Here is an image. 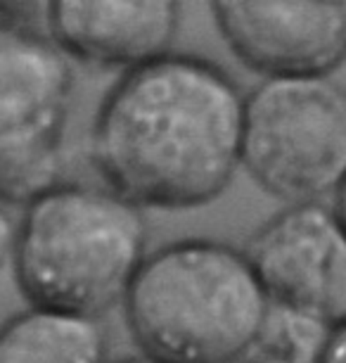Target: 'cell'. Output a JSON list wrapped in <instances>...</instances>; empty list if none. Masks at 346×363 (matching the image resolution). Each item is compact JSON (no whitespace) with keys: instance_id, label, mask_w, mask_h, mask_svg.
Returning a JSON list of instances; mask_svg holds the SVG:
<instances>
[{"instance_id":"cell-14","label":"cell","mask_w":346,"mask_h":363,"mask_svg":"<svg viewBox=\"0 0 346 363\" xmlns=\"http://www.w3.org/2000/svg\"><path fill=\"white\" fill-rule=\"evenodd\" d=\"M240 363H294V361H287V359H277V356H270V354H263V352H252L244 361Z\"/></svg>"},{"instance_id":"cell-5","label":"cell","mask_w":346,"mask_h":363,"mask_svg":"<svg viewBox=\"0 0 346 363\" xmlns=\"http://www.w3.org/2000/svg\"><path fill=\"white\" fill-rule=\"evenodd\" d=\"M74 62L45 29L0 24V207H26L62 181Z\"/></svg>"},{"instance_id":"cell-2","label":"cell","mask_w":346,"mask_h":363,"mask_svg":"<svg viewBox=\"0 0 346 363\" xmlns=\"http://www.w3.org/2000/svg\"><path fill=\"white\" fill-rule=\"evenodd\" d=\"M121 309L147 359L240 363L256 349L270 299L242 247L183 238L147 255Z\"/></svg>"},{"instance_id":"cell-13","label":"cell","mask_w":346,"mask_h":363,"mask_svg":"<svg viewBox=\"0 0 346 363\" xmlns=\"http://www.w3.org/2000/svg\"><path fill=\"white\" fill-rule=\"evenodd\" d=\"M330 207H332V211H335L337 221L342 223V228L346 230V178H344V183H342V186L337 188V193L332 195Z\"/></svg>"},{"instance_id":"cell-4","label":"cell","mask_w":346,"mask_h":363,"mask_svg":"<svg viewBox=\"0 0 346 363\" xmlns=\"http://www.w3.org/2000/svg\"><path fill=\"white\" fill-rule=\"evenodd\" d=\"M242 169L284 204L325 202L346 178V88L263 79L244 100Z\"/></svg>"},{"instance_id":"cell-12","label":"cell","mask_w":346,"mask_h":363,"mask_svg":"<svg viewBox=\"0 0 346 363\" xmlns=\"http://www.w3.org/2000/svg\"><path fill=\"white\" fill-rule=\"evenodd\" d=\"M15 228L17 218H12L10 209L0 207V269L10 264L12 257V242H15Z\"/></svg>"},{"instance_id":"cell-3","label":"cell","mask_w":346,"mask_h":363,"mask_svg":"<svg viewBox=\"0 0 346 363\" xmlns=\"http://www.w3.org/2000/svg\"><path fill=\"white\" fill-rule=\"evenodd\" d=\"M147 255L140 207L103 183L59 181L22 207L10 264L26 306L103 320Z\"/></svg>"},{"instance_id":"cell-1","label":"cell","mask_w":346,"mask_h":363,"mask_svg":"<svg viewBox=\"0 0 346 363\" xmlns=\"http://www.w3.org/2000/svg\"><path fill=\"white\" fill-rule=\"evenodd\" d=\"M244 100L226 69L190 52L119 74L88 133L95 174L142 211L207 207L242 169Z\"/></svg>"},{"instance_id":"cell-6","label":"cell","mask_w":346,"mask_h":363,"mask_svg":"<svg viewBox=\"0 0 346 363\" xmlns=\"http://www.w3.org/2000/svg\"><path fill=\"white\" fill-rule=\"evenodd\" d=\"M242 250L273 306L330 328L346 320V230L330 204H287Z\"/></svg>"},{"instance_id":"cell-8","label":"cell","mask_w":346,"mask_h":363,"mask_svg":"<svg viewBox=\"0 0 346 363\" xmlns=\"http://www.w3.org/2000/svg\"><path fill=\"white\" fill-rule=\"evenodd\" d=\"M180 19L175 0H52L45 33L71 62L124 74L171 52Z\"/></svg>"},{"instance_id":"cell-7","label":"cell","mask_w":346,"mask_h":363,"mask_svg":"<svg viewBox=\"0 0 346 363\" xmlns=\"http://www.w3.org/2000/svg\"><path fill=\"white\" fill-rule=\"evenodd\" d=\"M223 43L261 79L330 77L346 62V0H216Z\"/></svg>"},{"instance_id":"cell-15","label":"cell","mask_w":346,"mask_h":363,"mask_svg":"<svg viewBox=\"0 0 346 363\" xmlns=\"http://www.w3.org/2000/svg\"><path fill=\"white\" fill-rule=\"evenodd\" d=\"M112 363H159V361H152L142 354H135V356H126V359H119V361H112Z\"/></svg>"},{"instance_id":"cell-11","label":"cell","mask_w":346,"mask_h":363,"mask_svg":"<svg viewBox=\"0 0 346 363\" xmlns=\"http://www.w3.org/2000/svg\"><path fill=\"white\" fill-rule=\"evenodd\" d=\"M316 363H346V320L332 325Z\"/></svg>"},{"instance_id":"cell-9","label":"cell","mask_w":346,"mask_h":363,"mask_svg":"<svg viewBox=\"0 0 346 363\" xmlns=\"http://www.w3.org/2000/svg\"><path fill=\"white\" fill-rule=\"evenodd\" d=\"M0 363H112L100 318L26 309L0 323Z\"/></svg>"},{"instance_id":"cell-10","label":"cell","mask_w":346,"mask_h":363,"mask_svg":"<svg viewBox=\"0 0 346 363\" xmlns=\"http://www.w3.org/2000/svg\"><path fill=\"white\" fill-rule=\"evenodd\" d=\"M330 325L304 313L270 304L266 325L254 352H263L294 363H316L321 356Z\"/></svg>"}]
</instances>
